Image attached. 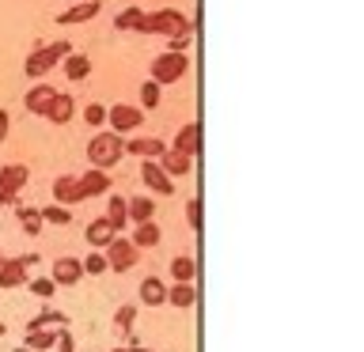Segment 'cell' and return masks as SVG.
I'll return each instance as SVG.
<instances>
[{
	"instance_id": "6da1fadb",
	"label": "cell",
	"mask_w": 364,
	"mask_h": 352,
	"mask_svg": "<svg viewBox=\"0 0 364 352\" xmlns=\"http://www.w3.org/2000/svg\"><path fill=\"white\" fill-rule=\"evenodd\" d=\"M122 155H125V144H122V136L114 133V129H102L91 136V144H87V159H91V167H114V163H122Z\"/></svg>"
},
{
	"instance_id": "7a4b0ae2",
	"label": "cell",
	"mask_w": 364,
	"mask_h": 352,
	"mask_svg": "<svg viewBox=\"0 0 364 352\" xmlns=\"http://www.w3.org/2000/svg\"><path fill=\"white\" fill-rule=\"evenodd\" d=\"M73 53V45H68L65 38L61 42H50V45H42V50H34L31 57H27V65H23V72H27L31 79H42L50 68L57 65V61H65V57Z\"/></svg>"
},
{
	"instance_id": "3957f363",
	"label": "cell",
	"mask_w": 364,
	"mask_h": 352,
	"mask_svg": "<svg viewBox=\"0 0 364 352\" xmlns=\"http://www.w3.org/2000/svg\"><path fill=\"white\" fill-rule=\"evenodd\" d=\"M190 27V19L182 16L178 8H159V11H144V23H141V34H182Z\"/></svg>"
},
{
	"instance_id": "277c9868",
	"label": "cell",
	"mask_w": 364,
	"mask_h": 352,
	"mask_svg": "<svg viewBox=\"0 0 364 352\" xmlns=\"http://www.w3.org/2000/svg\"><path fill=\"white\" fill-rule=\"evenodd\" d=\"M186 68H190V61H186V53H171V50H164L152 61V84H175V79H182L186 76Z\"/></svg>"
},
{
	"instance_id": "5b68a950",
	"label": "cell",
	"mask_w": 364,
	"mask_h": 352,
	"mask_svg": "<svg viewBox=\"0 0 364 352\" xmlns=\"http://www.w3.org/2000/svg\"><path fill=\"white\" fill-rule=\"evenodd\" d=\"M34 254H19V258H0V288H19L27 284V269L34 265Z\"/></svg>"
},
{
	"instance_id": "8992f818",
	"label": "cell",
	"mask_w": 364,
	"mask_h": 352,
	"mask_svg": "<svg viewBox=\"0 0 364 352\" xmlns=\"http://www.w3.org/2000/svg\"><path fill=\"white\" fill-rule=\"evenodd\" d=\"M107 121H110V129L114 133H133V129H141V121H144V110H136V106H125V102H118V106H107Z\"/></svg>"
},
{
	"instance_id": "52a82bcc",
	"label": "cell",
	"mask_w": 364,
	"mask_h": 352,
	"mask_svg": "<svg viewBox=\"0 0 364 352\" xmlns=\"http://www.w3.org/2000/svg\"><path fill=\"white\" fill-rule=\"evenodd\" d=\"M27 178H31V170L23 167V163H8V167H0V204H8L16 193L27 186Z\"/></svg>"
},
{
	"instance_id": "ba28073f",
	"label": "cell",
	"mask_w": 364,
	"mask_h": 352,
	"mask_svg": "<svg viewBox=\"0 0 364 352\" xmlns=\"http://www.w3.org/2000/svg\"><path fill=\"white\" fill-rule=\"evenodd\" d=\"M107 265L114 273H125L136 265V246L129 243V238H114V243L107 246Z\"/></svg>"
},
{
	"instance_id": "9c48e42d",
	"label": "cell",
	"mask_w": 364,
	"mask_h": 352,
	"mask_svg": "<svg viewBox=\"0 0 364 352\" xmlns=\"http://www.w3.org/2000/svg\"><path fill=\"white\" fill-rule=\"evenodd\" d=\"M141 182H144V186L152 189V193H159V197H167V193L175 189V182H171V175H167V170L156 163V159H144V167H141Z\"/></svg>"
},
{
	"instance_id": "30bf717a",
	"label": "cell",
	"mask_w": 364,
	"mask_h": 352,
	"mask_svg": "<svg viewBox=\"0 0 364 352\" xmlns=\"http://www.w3.org/2000/svg\"><path fill=\"white\" fill-rule=\"evenodd\" d=\"M76 182H80V197H84V201H87V197H99V193L110 189L107 170H99V167H95V170H84V175H80Z\"/></svg>"
},
{
	"instance_id": "8fae6325",
	"label": "cell",
	"mask_w": 364,
	"mask_h": 352,
	"mask_svg": "<svg viewBox=\"0 0 364 352\" xmlns=\"http://www.w3.org/2000/svg\"><path fill=\"white\" fill-rule=\"evenodd\" d=\"M84 235H87V243H91V246H102V250H107L114 238H118V227H114L107 216H99V220H91V224H87V231H84Z\"/></svg>"
},
{
	"instance_id": "7c38bea8",
	"label": "cell",
	"mask_w": 364,
	"mask_h": 352,
	"mask_svg": "<svg viewBox=\"0 0 364 352\" xmlns=\"http://www.w3.org/2000/svg\"><path fill=\"white\" fill-rule=\"evenodd\" d=\"M80 277H84L80 258H57V261H53V273H50L53 284H76Z\"/></svg>"
},
{
	"instance_id": "4fadbf2b",
	"label": "cell",
	"mask_w": 364,
	"mask_h": 352,
	"mask_svg": "<svg viewBox=\"0 0 364 352\" xmlns=\"http://www.w3.org/2000/svg\"><path fill=\"white\" fill-rule=\"evenodd\" d=\"M53 99H57V91L50 87V84H34L31 91H27V110L31 114H50V106H53Z\"/></svg>"
},
{
	"instance_id": "5bb4252c",
	"label": "cell",
	"mask_w": 364,
	"mask_h": 352,
	"mask_svg": "<svg viewBox=\"0 0 364 352\" xmlns=\"http://www.w3.org/2000/svg\"><path fill=\"white\" fill-rule=\"evenodd\" d=\"M198 148H201V125L198 121H190V125H182L178 129V136H175V152H182V155H198Z\"/></svg>"
},
{
	"instance_id": "9a60e30c",
	"label": "cell",
	"mask_w": 364,
	"mask_h": 352,
	"mask_svg": "<svg viewBox=\"0 0 364 352\" xmlns=\"http://www.w3.org/2000/svg\"><path fill=\"white\" fill-rule=\"evenodd\" d=\"M53 201L65 204V209H68V204H76V201H84V197H80V182H76V175H61V178L53 182Z\"/></svg>"
},
{
	"instance_id": "2e32d148",
	"label": "cell",
	"mask_w": 364,
	"mask_h": 352,
	"mask_svg": "<svg viewBox=\"0 0 364 352\" xmlns=\"http://www.w3.org/2000/svg\"><path fill=\"white\" fill-rule=\"evenodd\" d=\"M95 16H99V0H76L68 11L57 16V23H87V19H95Z\"/></svg>"
},
{
	"instance_id": "e0dca14e",
	"label": "cell",
	"mask_w": 364,
	"mask_h": 352,
	"mask_svg": "<svg viewBox=\"0 0 364 352\" xmlns=\"http://www.w3.org/2000/svg\"><path fill=\"white\" fill-rule=\"evenodd\" d=\"M125 152H133V155H141V159H159L167 148H164V141H156V136H141V141L125 144Z\"/></svg>"
},
{
	"instance_id": "ac0fdd59",
	"label": "cell",
	"mask_w": 364,
	"mask_h": 352,
	"mask_svg": "<svg viewBox=\"0 0 364 352\" xmlns=\"http://www.w3.org/2000/svg\"><path fill=\"white\" fill-rule=\"evenodd\" d=\"M156 163L164 167L167 175H190V163H193V159H190V155H182V152H175V148H167V152L159 155Z\"/></svg>"
},
{
	"instance_id": "d6986e66",
	"label": "cell",
	"mask_w": 364,
	"mask_h": 352,
	"mask_svg": "<svg viewBox=\"0 0 364 352\" xmlns=\"http://www.w3.org/2000/svg\"><path fill=\"white\" fill-rule=\"evenodd\" d=\"M141 303H148V307H159V303H167V288H164V280H156V277H144V280H141Z\"/></svg>"
},
{
	"instance_id": "ffe728a7",
	"label": "cell",
	"mask_w": 364,
	"mask_h": 352,
	"mask_svg": "<svg viewBox=\"0 0 364 352\" xmlns=\"http://www.w3.org/2000/svg\"><path fill=\"white\" fill-rule=\"evenodd\" d=\"M68 318L61 311H42V314H34L31 322H27V334H34V329H65Z\"/></svg>"
},
{
	"instance_id": "44dd1931",
	"label": "cell",
	"mask_w": 364,
	"mask_h": 352,
	"mask_svg": "<svg viewBox=\"0 0 364 352\" xmlns=\"http://www.w3.org/2000/svg\"><path fill=\"white\" fill-rule=\"evenodd\" d=\"M73 110H76L73 95H57V99H53V106H50V114H46V118H50L53 125H65L68 118H73Z\"/></svg>"
},
{
	"instance_id": "7402d4cb",
	"label": "cell",
	"mask_w": 364,
	"mask_h": 352,
	"mask_svg": "<svg viewBox=\"0 0 364 352\" xmlns=\"http://www.w3.org/2000/svg\"><path fill=\"white\" fill-rule=\"evenodd\" d=\"M65 76L68 79H87L91 76V61H87L84 53H68L65 57Z\"/></svg>"
},
{
	"instance_id": "603a6c76",
	"label": "cell",
	"mask_w": 364,
	"mask_h": 352,
	"mask_svg": "<svg viewBox=\"0 0 364 352\" xmlns=\"http://www.w3.org/2000/svg\"><path fill=\"white\" fill-rule=\"evenodd\" d=\"M156 212V201L152 197H129V220L133 224H148Z\"/></svg>"
},
{
	"instance_id": "cb8c5ba5",
	"label": "cell",
	"mask_w": 364,
	"mask_h": 352,
	"mask_svg": "<svg viewBox=\"0 0 364 352\" xmlns=\"http://www.w3.org/2000/svg\"><path fill=\"white\" fill-rule=\"evenodd\" d=\"M129 243L141 250V246H156L159 243V227H156V220H148V224H136V231H133V238Z\"/></svg>"
},
{
	"instance_id": "d4e9b609",
	"label": "cell",
	"mask_w": 364,
	"mask_h": 352,
	"mask_svg": "<svg viewBox=\"0 0 364 352\" xmlns=\"http://www.w3.org/2000/svg\"><path fill=\"white\" fill-rule=\"evenodd\" d=\"M107 220L122 231L125 220H129V197H110V204H107Z\"/></svg>"
},
{
	"instance_id": "484cf974",
	"label": "cell",
	"mask_w": 364,
	"mask_h": 352,
	"mask_svg": "<svg viewBox=\"0 0 364 352\" xmlns=\"http://www.w3.org/2000/svg\"><path fill=\"white\" fill-rule=\"evenodd\" d=\"M57 337H61V329H34V334H27V348H34V352L53 348Z\"/></svg>"
},
{
	"instance_id": "4316f807",
	"label": "cell",
	"mask_w": 364,
	"mask_h": 352,
	"mask_svg": "<svg viewBox=\"0 0 364 352\" xmlns=\"http://www.w3.org/2000/svg\"><path fill=\"white\" fill-rule=\"evenodd\" d=\"M141 23H144V11L141 8H125V11H118L114 27H118V31H141Z\"/></svg>"
},
{
	"instance_id": "83f0119b",
	"label": "cell",
	"mask_w": 364,
	"mask_h": 352,
	"mask_svg": "<svg viewBox=\"0 0 364 352\" xmlns=\"http://www.w3.org/2000/svg\"><path fill=\"white\" fill-rule=\"evenodd\" d=\"M193 284H175V288H167V303H175V307H193Z\"/></svg>"
},
{
	"instance_id": "f1b7e54d",
	"label": "cell",
	"mask_w": 364,
	"mask_h": 352,
	"mask_svg": "<svg viewBox=\"0 0 364 352\" xmlns=\"http://www.w3.org/2000/svg\"><path fill=\"white\" fill-rule=\"evenodd\" d=\"M171 277H175V284H190L193 280V258H175L171 261Z\"/></svg>"
},
{
	"instance_id": "f546056e",
	"label": "cell",
	"mask_w": 364,
	"mask_h": 352,
	"mask_svg": "<svg viewBox=\"0 0 364 352\" xmlns=\"http://www.w3.org/2000/svg\"><path fill=\"white\" fill-rule=\"evenodd\" d=\"M19 224H23V231L27 235H38L42 231V209H19Z\"/></svg>"
},
{
	"instance_id": "4dcf8cb0",
	"label": "cell",
	"mask_w": 364,
	"mask_h": 352,
	"mask_svg": "<svg viewBox=\"0 0 364 352\" xmlns=\"http://www.w3.org/2000/svg\"><path fill=\"white\" fill-rule=\"evenodd\" d=\"M133 318H136V307H133V303L118 307V314H114V329H118V334H129V329H133Z\"/></svg>"
},
{
	"instance_id": "1f68e13d",
	"label": "cell",
	"mask_w": 364,
	"mask_h": 352,
	"mask_svg": "<svg viewBox=\"0 0 364 352\" xmlns=\"http://www.w3.org/2000/svg\"><path fill=\"white\" fill-rule=\"evenodd\" d=\"M84 265V273H91V277H99V273H107L110 265H107V254H99V250H91V254L80 261Z\"/></svg>"
},
{
	"instance_id": "d6a6232c",
	"label": "cell",
	"mask_w": 364,
	"mask_h": 352,
	"mask_svg": "<svg viewBox=\"0 0 364 352\" xmlns=\"http://www.w3.org/2000/svg\"><path fill=\"white\" fill-rule=\"evenodd\" d=\"M68 220H73V212H68L65 209V204H50V209H42V224H68Z\"/></svg>"
},
{
	"instance_id": "836d02e7",
	"label": "cell",
	"mask_w": 364,
	"mask_h": 352,
	"mask_svg": "<svg viewBox=\"0 0 364 352\" xmlns=\"http://www.w3.org/2000/svg\"><path fill=\"white\" fill-rule=\"evenodd\" d=\"M57 292V284L50 277H42V280H31V295H38V299H50V295Z\"/></svg>"
},
{
	"instance_id": "e575fe53",
	"label": "cell",
	"mask_w": 364,
	"mask_h": 352,
	"mask_svg": "<svg viewBox=\"0 0 364 352\" xmlns=\"http://www.w3.org/2000/svg\"><path fill=\"white\" fill-rule=\"evenodd\" d=\"M141 102H144L148 110H156V106H159V84H152V79H148V84L141 87Z\"/></svg>"
},
{
	"instance_id": "d590c367",
	"label": "cell",
	"mask_w": 364,
	"mask_h": 352,
	"mask_svg": "<svg viewBox=\"0 0 364 352\" xmlns=\"http://www.w3.org/2000/svg\"><path fill=\"white\" fill-rule=\"evenodd\" d=\"M84 121H87V125H102V121H107V106H99V102H91V106L84 110Z\"/></svg>"
},
{
	"instance_id": "8d00e7d4",
	"label": "cell",
	"mask_w": 364,
	"mask_h": 352,
	"mask_svg": "<svg viewBox=\"0 0 364 352\" xmlns=\"http://www.w3.org/2000/svg\"><path fill=\"white\" fill-rule=\"evenodd\" d=\"M186 220H190V227H201V201L186 204Z\"/></svg>"
},
{
	"instance_id": "74e56055",
	"label": "cell",
	"mask_w": 364,
	"mask_h": 352,
	"mask_svg": "<svg viewBox=\"0 0 364 352\" xmlns=\"http://www.w3.org/2000/svg\"><path fill=\"white\" fill-rule=\"evenodd\" d=\"M57 352H76V345H73V334L68 329H61V337H57V345H53Z\"/></svg>"
},
{
	"instance_id": "f35d334b",
	"label": "cell",
	"mask_w": 364,
	"mask_h": 352,
	"mask_svg": "<svg viewBox=\"0 0 364 352\" xmlns=\"http://www.w3.org/2000/svg\"><path fill=\"white\" fill-rule=\"evenodd\" d=\"M4 136H8V110H0V144H4Z\"/></svg>"
},
{
	"instance_id": "ab89813d",
	"label": "cell",
	"mask_w": 364,
	"mask_h": 352,
	"mask_svg": "<svg viewBox=\"0 0 364 352\" xmlns=\"http://www.w3.org/2000/svg\"><path fill=\"white\" fill-rule=\"evenodd\" d=\"M16 352H34V348H27V345H19V348H16Z\"/></svg>"
},
{
	"instance_id": "60d3db41",
	"label": "cell",
	"mask_w": 364,
	"mask_h": 352,
	"mask_svg": "<svg viewBox=\"0 0 364 352\" xmlns=\"http://www.w3.org/2000/svg\"><path fill=\"white\" fill-rule=\"evenodd\" d=\"M114 352H133V348H114Z\"/></svg>"
},
{
	"instance_id": "b9f144b4",
	"label": "cell",
	"mask_w": 364,
	"mask_h": 352,
	"mask_svg": "<svg viewBox=\"0 0 364 352\" xmlns=\"http://www.w3.org/2000/svg\"><path fill=\"white\" fill-rule=\"evenodd\" d=\"M0 337H4V322H0Z\"/></svg>"
},
{
	"instance_id": "7bdbcfd3",
	"label": "cell",
	"mask_w": 364,
	"mask_h": 352,
	"mask_svg": "<svg viewBox=\"0 0 364 352\" xmlns=\"http://www.w3.org/2000/svg\"><path fill=\"white\" fill-rule=\"evenodd\" d=\"M133 352H148V348H133Z\"/></svg>"
}]
</instances>
